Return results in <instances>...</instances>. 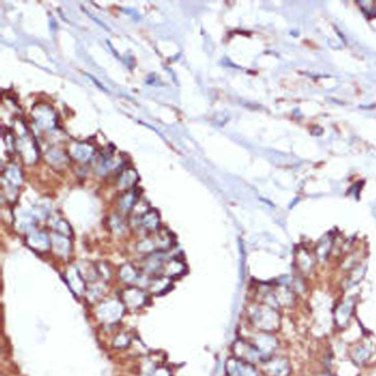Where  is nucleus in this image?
I'll list each match as a JSON object with an SVG mask.
<instances>
[{"label": "nucleus", "instance_id": "obj_10", "mask_svg": "<svg viewBox=\"0 0 376 376\" xmlns=\"http://www.w3.org/2000/svg\"><path fill=\"white\" fill-rule=\"evenodd\" d=\"M151 239L154 241L156 250H166L173 244V236L169 230H160Z\"/></svg>", "mask_w": 376, "mask_h": 376}, {"label": "nucleus", "instance_id": "obj_13", "mask_svg": "<svg viewBox=\"0 0 376 376\" xmlns=\"http://www.w3.org/2000/svg\"><path fill=\"white\" fill-rule=\"evenodd\" d=\"M47 160L48 163H51L55 166H63L68 163V157L63 154L61 150H51L47 154Z\"/></svg>", "mask_w": 376, "mask_h": 376}, {"label": "nucleus", "instance_id": "obj_7", "mask_svg": "<svg viewBox=\"0 0 376 376\" xmlns=\"http://www.w3.org/2000/svg\"><path fill=\"white\" fill-rule=\"evenodd\" d=\"M51 245L52 249L56 251V254H59L61 256L68 255L69 251H71V241H69V239L60 233L52 235Z\"/></svg>", "mask_w": 376, "mask_h": 376}, {"label": "nucleus", "instance_id": "obj_11", "mask_svg": "<svg viewBox=\"0 0 376 376\" xmlns=\"http://www.w3.org/2000/svg\"><path fill=\"white\" fill-rule=\"evenodd\" d=\"M163 270H164L165 276L169 279V277L180 276L181 274H183L184 270H186V266H184V264L181 261V260L171 259L166 265H164Z\"/></svg>", "mask_w": 376, "mask_h": 376}, {"label": "nucleus", "instance_id": "obj_6", "mask_svg": "<svg viewBox=\"0 0 376 376\" xmlns=\"http://www.w3.org/2000/svg\"><path fill=\"white\" fill-rule=\"evenodd\" d=\"M140 225L144 229L149 231H156L160 229V214L157 210L149 209L147 212L141 217Z\"/></svg>", "mask_w": 376, "mask_h": 376}, {"label": "nucleus", "instance_id": "obj_15", "mask_svg": "<svg viewBox=\"0 0 376 376\" xmlns=\"http://www.w3.org/2000/svg\"><path fill=\"white\" fill-rule=\"evenodd\" d=\"M120 276L121 280L130 282L137 279V271H135V268L131 265H124L120 270Z\"/></svg>", "mask_w": 376, "mask_h": 376}, {"label": "nucleus", "instance_id": "obj_5", "mask_svg": "<svg viewBox=\"0 0 376 376\" xmlns=\"http://www.w3.org/2000/svg\"><path fill=\"white\" fill-rule=\"evenodd\" d=\"M139 197H140V191H138L137 187H132L131 190H129L128 192L125 193V195L121 196V198L119 199V208L121 212L124 213L131 212L132 208L137 205L138 201L140 199Z\"/></svg>", "mask_w": 376, "mask_h": 376}, {"label": "nucleus", "instance_id": "obj_16", "mask_svg": "<svg viewBox=\"0 0 376 376\" xmlns=\"http://www.w3.org/2000/svg\"><path fill=\"white\" fill-rule=\"evenodd\" d=\"M52 227L53 229H56L59 233H65V234H69L71 233V229H69V225L63 221L62 218H56V221L52 223Z\"/></svg>", "mask_w": 376, "mask_h": 376}, {"label": "nucleus", "instance_id": "obj_18", "mask_svg": "<svg viewBox=\"0 0 376 376\" xmlns=\"http://www.w3.org/2000/svg\"><path fill=\"white\" fill-rule=\"evenodd\" d=\"M85 13H86V14H87V15H88L89 17H92V19H93V20H94V21H95V22H97V24H99L100 26H102V28H104V29H105V30H106V31H109V30H111V29H109V28H108V26H106L105 24H104V22H102V21H100V20H98V19H97V17H95V16H94V15H93V14H92V13H88V11H87V10H86V9H85Z\"/></svg>", "mask_w": 376, "mask_h": 376}, {"label": "nucleus", "instance_id": "obj_14", "mask_svg": "<svg viewBox=\"0 0 376 376\" xmlns=\"http://www.w3.org/2000/svg\"><path fill=\"white\" fill-rule=\"evenodd\" d=\"M111 228H112V230L115 231V233H117V234H123L124 231L126 230L125 223H124L123 219H121V217L117 216V214L112 216V218H111Z\"/></svg>", "mask_w": 376, "mask_h": 376}, {"label": "nucleus", "instance_id": "obj_12", "mask_svg": "<svg viewBox=\"0 0 376 376\" xmlns=\"http://www.w3.org/2000/svg\"><path fill=\"white\" fill-rule=\"evenodd\" d=\"M113 164V149L103 150L102 154L99 156L97 165V173L99 175H105L111 170Z\"/></svg>", "mask_w": 376, "mask_h": 376}, {"label": "nucleus", "instance_id": "obj_4", "mask_svg": "<svg viewBox=\"0 0 376 376\" xmlns=\"http://www.w3.org/2000/svg\"><path fill=\"white\" fill-rule=\"evenodd\" d=\"M28 241L34 249H37V250H40V251L47 250L51 245L50 236H48L45 231H41V230L33 231V233L29 235Z\"/></svg>", "mask_w": 376, "mask_h": 376}, {"label": "nucleus", "instance_id": "obj_17", "mask_svg": "<svg viewBox=\"0 0 376 376\" xmlns=\"http://www.w3.org/2000/svg\"><path fill=\"white\" fill-rule=\"evenodd\" d=\"M3 141H4V146H5V150L9 152V154H13L14 149H15V139H14L13 134H10V132H4V139H3Z\"/></svg>", "mask_w": 376, "mask_h": 376}, {"label": "nucleus", "instance_id": "obj_9", "mask_svg": "<svg viewBox=\"0 0 376 376\" xmlns=\"http://www.w3.org/2000/svg\"><path fill=\"white\" fill-rule=\"evenodd\" d=\"M138 173L135 170L132 169H126L121 172L119 176V180H118V186L120 190H131L132 187H135V183L138 182Z\"/></svg>", "mask_w": 376, "mask_h": 376}, {"label": "nucleus", "instance_id": "obj_2", "mask_svg": "<svg viewBox=\"0 0 376 376\" xmlns=\"http://www.w3.org/2000/svg\"><path fill=\"white\" fill-rule=\"evenodd\" d=\"M19 151L26 164H34L37 160V147L28 134L21 135L19 140Z\"/></svg>", "mask_w": 376, "mask_h": 376}, {"label": "nucleus", "instance_id": "obj_1", "mask_svg": "<svg viewBox=\"0 0 376 376\" xmlns=\"http://www.w3.org/2000/svg\"><path fill=\"white\" fill-rule=\"evenodd\" d=\"M33 117L36 125L42 130L53 129L57 124V117L55 114V112L52 111L51 106L45 105V104L37 105L34 109Z\"/></svg>", "mask_w": 376, "mask_h": 376}, {"label": "nucleus", "instance_id": "obj_8", "mask_svg": "<svg viewBox=\"0 0 376 376\" xmlns=\"http://www.w3.org/2000/svg\"><path fill=\"white\" fill-rule=\"evenodd\" d=\"M3 181L11 184L14 187L21 186L22 183V173L21 170L16 165H10L7 170L3 172Z\"/></svg>", "mask_w": 376, "mask_h": 376}, {"label": "nucleus", "instance_id": "obj_3", "mask_svg": "<svg viewBox=\"0 0 376 376\" xmlns=\"http://www.w3.org/2000/svg\"><path fill=\"white\" fill-rule=\"evenodd\" d=\"M71 156L79 163H87L94 156V147L87 143H74L69 149Z\"/></svg>", "mask_w": 376, "mask_h": 376}]
</instances>
